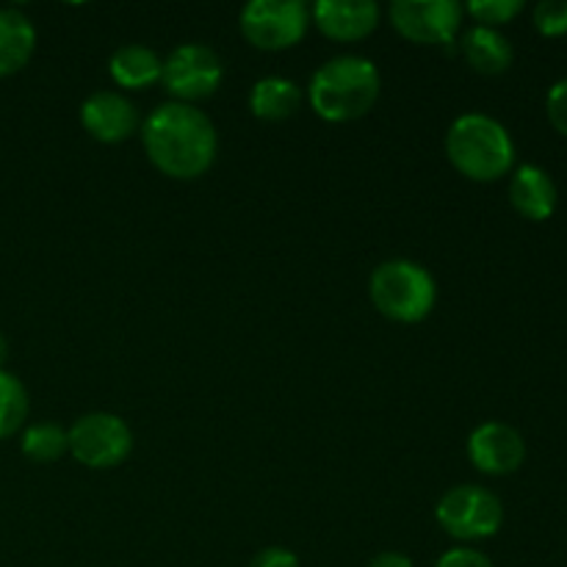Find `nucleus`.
Returning <instances> with one entry per match:
<instances>
[{
  "instance_id": "nucleus-1",
  "label": "nucleus",
  "mask_w": 567,
  "mask_h": 567,
  "mask_svg": "<svg viewBox=\"0 0 567 567\" xmlns=\"http://www.w3.org/2000/svg\"><path fill=\"white\" fill-rule=\"evenodd\" d=\"M150 164L175 181H194L214 166L219 138L208 116L188 103H164L142 125Z\"/></svg>"
},
{
  "instance_id": "nucleus-2",
  "label": "nucleus",
  "mask_w": 567,
  "mask_h": 567,
  "mask_svg": "<svg viewBox=\"0 0 567 567\" xmlns=\"http://www.w3.org/2000/svg\"><path fill=\"white\" fill-rule=\"evenodd\" d=\"M382 78L363 55H336L313 72L308 86L310 109L324 122H354L374 109Z\"/></svg>"
},
{
  "instance_id": "nucleus-3",
  "label": "nucleus",
  "mask_w": 567,
  "mask_h": 567,
  "mask_svg": "<svg viewBox=\"0 0 567 567\" xmlns=\"http://www.w3.org/2000/svg\"><path fill=\"white\" fill-rule=\"evenodd\" d=\"M446 155L454 169L474 183H493L515 164V142L507 127L487 114H463L446 133Z\"/></svg>"
},
{
  "instance_id": "nucleus-4",
  "label": "nucleus",
  "mask_w": 567,
  "mask_h": 567,
  "mask_svg": "<svg viewBox=\"0 0 567 567\" xmlns=\"http://www.w3.org/2000/svg\"><path fill=\"white\" fill-rule=\"evenodd\" d=\"M374 308L399 324H419L437 302V286L424 266L413 260H385L369 280Z\"/></svg>"
},
{
  "instance_id": "nucleus-5",
  "label": "nucleus",
  "mask_w": 567,
  "mask_h": 567,
  "mask_svg": "<svg viewBox=\"0 0 567 567\" xmlns=\"http://www.w3.org/2000/svg\"><path fill=\"white\" fill-rule=\"evenodd\" d=\"M435 518L449 537L460 543L487 540L504 524V507L496 493L480 485H460L443 493Z\"/></svg>"
},
{
  "instance_id": "nucleus-6",
  "label": "nucleus",
  "mask_w": 567,
  "mask_h": 567,
  "mask_svg": "<svg viewBox=\"0 0 567 567\" xmlns=\"http://www.w3.org/2000/svg\"><path fill=\"white\" fill-rule=\"evenodd\" d=\"M70 454L94 471L116 468L133 452V432L114 413H89L66 432Z\"/></svg>"
},
{
  "instance_id": "nucleus-7",
  "label": "nucleus",
  "mask_w": 567,
  "mask_h": 567,
  "mask_svg": "<svg viewBox=\"0 0 567 567\" xmlns=\"http://www.w3.org/2000/svg\"><path fill=\"white\" fill-rule=\"evenodd\" d=\"M241 33L258 50H288L308 33L310 11L299 0H252L241 11Z\"/></svg>"
},
{
  "instance_id": "nucleus-8",
  "label": "nucleus",
  "mask_w": 567,
  "mask_h": 567,
  "mask_svg": "<svg viewBox=\"0 0 567 567\" xmlns=\"http://www.w3.org/2000/svg\"><path fill=\"white\" fill-rule=\"evenodd\" d=\"M221 59L208 44H181L164 61L161 83L175 97V103H197L210 97L221 86Z\"/></svg>"
},
{
  "instance_id": "nucleus-9",
  "label": "nucleus",
  "mask_w": 567,
  "mask_h": 567,
  "mask_svg": "<svg viewBox=\"0 0 567 567\" xmlns=\"http://www.w3.org/2000/svg\"><path fill=\"white\" fill-rule=\"evenodd\" d=\"M463 6L454 0H396L391 3V25L408 42L452 48L463 25Z\"/></svg>"
},
{
  "instance_id": "nucleus-10",
  "label": "nucleus",
  "mask_w": 567,
  "mask_h": 567,
  "mask_svg": "<svg viewBox=\"0 0 567 567\" xmlns=\"http://www.w3.org/2000/svg\"><path fill=\"white\" fill-rule=\"evenodd\" d=\"M468 460L487 476L515 474L526 460V443L515 426L504 421H487L471 432Z\"/></svg>"
},
{
  "instance_id": "nucleus-11",
  "label": "nucleus",
  "mask_w": 567,
  "mask_h": 567,
  "mask_svg": "<svg viewBox=\"0 0 567 567\" xmlns=\"http://www.w3.org/2000/svg\"><path fill=\"white\" fill-rule=\"evenodd\" d=\"M81 125L100 144H120L138 127V111L125 94L94 92L81 105Z\"/></svg>"
},
{
  "instance_id": "nucleus-12",
  "label": "nucleus",
  "mask_w": 567,
  "mask_h": 567,
  "mask_svg": "<svg viewBox=\"0 0 567 567\" xmlns=\"http://www.w3.org/2000/svg\"><path fill=\"white\" fill-rule=\"evenodd\" d=\"M327 39L336 42H360L380 25V6L371 0H319L310 11Z\"/></svg>"
},
{
  "instance_id": "nucleus-13",
  "label": "nucleus",
  "mask_w": 567,
  "mask_h": 567,
  "mask_svg": "<svg viewBox=\"0 0 567 567\" xmlns=\"http://www.w3.org/2000/svg\"><path fill=\"white\" fill-rule=\"evenodd\" d=\"M557 183L543 166L524 164L509 181V203L524 219L546 221L557 210Z\"/></svg>"
},
{
  "instance_id": "nucleus-14",
  "label": "nucleus",
  "mask_w": 567,
  "mask_h": 567,
  "mask_svg": "<svg viewBox=\"0 0 567 567\" xmlns=\"http://www.w3.org/2000/svg\"><path fill=\"white\" fill-rule=\"evenodd\" d=\"M460 50H463L471 70L480 72V75H504L515 59L509 39L498 33L496 28L474 25L471 31L463 33Z\"/></svg>"
},
{
  "instance_id": "nucleus-15",
  "label": "nucleus",
  "mask_w": 567,
  "mask_h": 567,
  "mask_svg": "<svg viewBox=\"0 0 567 567\" xmlns=\"http://www.w3.org/2000/svg\"><path fill=\"white\" fill-rule=\"evenodd\" d=\"M37 48L33 22L17 9H0V78L20 72Z\"/></svg>"
},
{
  "instance_id": "nucleus-16",
  "label": "nucleus",
  "mask_w": 567,
  "mask_h": 567,
  "mask_svg": "<svg viewBox=\"0 0 567 567\" xmlns=\"http://www.w3.org/2000/svg\"><path fill=\"white\" fill-rule=\"evenodd\" d=\"M111 81L122 89H147L153 83L161 81L164 75V61L158 59V53L144 44H125V48L116 50L109 61Z\"/></svg>"
},
{
  "instance_id": "nucleus-17",
  "label": "nucleus",
  "mask_w": 567,
  "mask_h": 567,
  "mask_svg": "<svg viewBox=\"0 0 567 567\" xmlns=\"http://www.w3.org/2000/svg\"><path fill=\"white\" fill-rule=\"evenodd\" d=\"M302 105V89L288 78H260L249 92V111L264 122L291 120Z\"/></svg>"
},
{
  "instance_id": "nucleus-18",
  "label": "nucleus",
  "mask_w": 567,
  "mask_h": 567,
  "mask_svg": "<svg viewBox=\"0 0 567 567\" xmlns=\"http://www.w3.org/2000/svg\"><path fill=\"white\" fill-rule=\"evenodd\" d=\"M70 452V443H66V430H61L59 424H33L22 432V454L28 460L39 465H48L61 460Z\"/></svg>"
},
{
  "instance_id": "nucleus-19",
  "label": "nucleus",
  "mask_w": 567,
  "mask_h": 567,
  "mask_svg": "<svg viewBox=\"0 0 567 567\" xmlns=\"http://www.w3.org/2000/svg\"><path fill=\"white\" fill-rule=\"evenodd\" d=\"M28 391L14 374L0 371V441L17 435L28 419Z\"/></svg>"
},
{
  "instance_id": "nucleus-20",
  "label": "nucleus",
  "mask_w": 567,
  "mask_h": 567,
  "mask_svg": "<svg viewBox=\"0 0 567 567\" xmlns=\"http://www.w3.org/2000/svg\"><path fill=\"white\" fill-rule=\"evenodd\" d=\"M463 11H468L482 28H498L513 22L524 11V0H474Z\"/></svg>"
},
{
  "instance_id": "nucleus-21",
  "label": "nucleus",
  "mask_w": 567,
  "mask_h": 567,
  "mask_svg": "<svg viewBox=\"0 0 567 567\" xmlns=\"http://www.w3.org/2000/svg\"><path fill=\"white\" fill-rule=\"evenodd\" d=\"M532 22L543 37H565L567 33V0H543L532 11Z\"/></svg>"
},
{
  "instance_id": "nucleus-22",
  "label": "nucleus",
  "mask_w": 567,
  "mask_h": 567,
  "mask_svg": "<svg viewBox=\"0 0 567 567\" xmlns=\"http://www.w3.org/2000/svg\"><path fill=\"white\" fill-rule=\"evenodd\" d=\"M546 111L554 131L567 138V78H563V81H557L551 86V92H548L546 97Z\"/></svg>"
},
{
  "instance_id": "nucleus-23",
  "label": "nucleus",
  "mask_w": 567,
  "mask_h": 567,
  "mask_svg": "<svg viewBox=\"0 0 567 567\" xmlns=\"http://www.w3.org/2000/svg\"><path fill=\"white\" fill-rule=\"evenodd\" d=\"M435 567H493V563L476 548H449Z\"/></svg>"
},
{
  "instance_id": "nucleus-24",
  "label": "nucleus",
  "mask_w": 567,
  "mask_h": 567,
  "mask_svg": "<svg viewBox=\"0 0 567 567\" xmlns=\"http://www.w3.org/2000/svg\"><path fill=\"white\" fill-rule=\"evenodd\" d=\"M249 567H302V565H299V557L293 551H288V548L282 546H271V548H264Z\"/></svg>"
},
{
  "instance_id": "nucleus-25",
  "label": "nucleus",
  "mask_w": 567,
  "mask_h": 567,
  "mask_svg": "<svg viewBox=\"0 0 567 567\" xmlns=\"http://www.w3.org/2000/svg\"><path fill=\"white\" fill-rule=\"evenodd\" d=\"M365 567H413V559L402 551H382Z\"/></svg>"
},
{
  "instance_id": "nucleus-26",
  "label": "nucleus",
  "mask_w": 567,
  "mask_h": 567,
  "mask_svg": "<svg viewBox=\"0 0 567 567\" xmlns=\"http://www.w3.org/2000/svg\"><path fill=\"white\" fill-rule=\"evenodd\" d=\"M6 358H9V341H6L3 332H0V371H3Z\"/></svg>"
}]
</instances>
